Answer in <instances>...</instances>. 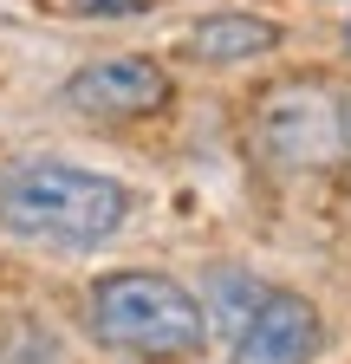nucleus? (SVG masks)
I'll list each match as a JSON object with an SVG mask.
<instances>
[{
	"mask_svg": "<svg viewBox=\"0 0 351 364\" xmlns=\"http://www.w3.org/2000/svg\"><path fill=\"white\" fill-rule=\"evenodd\" d=\"M130 215V189L117 176H98L85 163L59 156H33L0 176V221L20 241H46V247H98L111 241Z\"/></svg>",
	"mask_w": 351,
	"mask_h": 364,
	"instance_id": "nucleus-1",
	"label": "nucleus"
},
{
	"mask_svg": "<svg viewBox=\"0 0 351 364\" xmlns=\"http://www.w3.org/2000/svg\"><path fill=\"white\" fill-rule=\"evenodd\" d=\"M92 332L130 358H189L208 345V312L163 273H111L92 293Z\"/></svg>",
	"mask_w": 351,
	"mask_h": 364,
	"instance_id": "nucleus-2",
	"label": "nucleus"
},
{
	"mask_svg": "<svg viewBox=\"0 0 351 364\" xmlns=\"http://www.w3.org/2000/svg\"><path fill=\"white\" fill-rule=\"evenodd\" d=\"M65 105L98 117V124H130V117H150L169 105V72L156 59H98V65H78L65 78Z\"/></svg>",
	"mask_w": 351,
	"mask_h": 364,
	"instance_id": "nucleus-3",
	"label": "nucleus"
},
{
	"mask_svg": "<svg viewBox=\"0 0 351 364\" xmlns=\"http://www.w3.org/2000/svg\"><path fill=\"white\" fill-rule=\"evenodd\" d=\"M319 351V312L299 293H254V312L234 326V364H306Z\"/></svg>",
	"mask_w": 351,
	"mask_h": 364,
	"instance_id": "nucleus-4",
	"label": "nucleus"
},
{
	"mask_svg": "<svg viewBox=\"0 0 351 364\" xmlns=\"http://www.w3.org/2000/svg\"><path fill=\"white\" fill-rule=\"evenodd\" d=\"M274 46H280V26L267 14H208L189 33V53L202 65H241V59L274 53Z\"/></svg>",
	"mask_w": 351,
	"mask_h": 364,
	"instance_id": "nucleus-5",
	"label": "nucleus"
},
{
	"mask_svg": "<svg viewBox=\"0 0 351 364\" xmlns=\"http://www.w3.org/2000/svg\"><path fill=\"white\" fill-rule=\"evenodd\" d=\"M46 7L72 20H124V14H150L156 0H46Z\"/></svg>",
	"mask_w": 351,
	"mask_h": 364,
	"instance_id": "nucleus-6",
	"label": "nucleus"
},
{
	"mask_svg": "<svg viewBox=\"0 0 351 364\" xmlns=\"http://www.w3.org/2000/svg\"><path fill=\"white\" fill-rule=\"evenodd\" d=\"M338 144H345V150H351V98H345V105H338Z\"/></svg>",
	"mask_w": 351,
	"mask_h": 364,
	"instance_id": "nucleus-7",
	"label": "nucleus"
},
{
	"mask_svg": "<svg viewBox=\"0 0 351 364\" xmlns=\"http://www.w3.org/2000/svg\"><path fill=\"white\" fill-rule=\"evenodd\" d=\"M345 33H351V26H345Z\"/></svg>",
	"mask_w": 351,
	"mask_h": 364,
	"instance_id": "nucleus-8",
	"label": "nucleus"
}]
</instances>
